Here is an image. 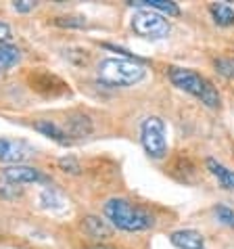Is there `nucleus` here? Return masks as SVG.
<instances>
[{
  "mask_svg": "<svg viewBox=\"0 0 234 249\" xmlns=\"http://www.w3.org/2000/svg\"><path fill=\"white\" fill-rule=\"evenodd\" d=\"M36 2L33 0H17V2H13V9H15L17 13H30V11H33L36 9Z\"/></svg>",
  "mask_w": 234,
  "mask_h": 249,
  "instance_id": "obj_18",
  "label": "nucleus"
},
{
  "mask_svg": "<svg viewBox=\"0 0 234 249\" xmlns=\"http://www.w3.org/2000/svg\"><path fill=\"white\" fill-rule=\"evenodd\" d=\"M205 165H207V170L211 172V176H216L217 178V182L222 189L226 191H234V170L230 168H226L224 163H219L217 159H207L205 161Z\"/></svg>",
  "mask_w": 234,
  "mask_h": 249,
  "instance_id": "obj_9",
  "label": "nucleus"
},
{
  "mask_svg": "<svg viewBox=\"0 0 234 249\" xmlns=\"http://www.w3.org/2000/svg\"><path fill=\"white\" fill-rule=\"evenodd\" d=\"M132 6H138V9H147V11H155L159 15H178L180 9H178L176 2H169V0H134L130 2Z\"/></svg>",
  "mask_w": 234,
  "mask_h": 249,
  "instance_id": "obj_10",
  "label": "nucleus"
},
{
  "mask_svg": "<svg viewBox=\"0 0 234 249\" xmlns=\"http://www.w3.org/2000/svg\"><path fill=\"white\" fill-rule=\"evenodd\" d=\"M33 153V147H30L23 141H13V138H2L0 136V161L2 163H23L25 159H30Z\"/></svg>",
  "mask_w": 234,
  "mask_h": 249,
  "instance_id": "obj_6",
  "label": "nucleus"
},
{
  "mask_svg": "<svg viewBox=\"0 0 234 249\" xmlns=\"http://www.w3.org/2000/svg\"><path fill=\"white\" fill-rule=\"evenodd\" d=\"M92 249H111V247H107V245H94Z\"/></svg>",
  "mask_w": 234,
  "mask_h": 249,
  "instance_id": "obj_20",
  "label": "nucleus"
},
{
  "mask_svg": "<svg viewBox=\"0 0 234 249\" xmlns=\"http://www.w3.org/2000/svg\"><path fill=\"white\" fill-rule=\"evenodd\" d=\"M59 165L63 168V172H71V174H80V163L73 157H61Z\"/></svg>",
  "mask_w": 234,
  "mask_h": 249,
  "instance_id": "obj_17",
  "label": "nucleus"
},
{
  "mask_svg": "<svg viewBox=\"0 0 234 249\" xmlns=\"http://www.w3.org/2000/svg\"><path fill=\"white\" fill-rule=\"evenodd\" d=\"M140 142L144 147V153L155 161L167 155V130H165V122L161 117H144L140 126Z\"/></svg>",
  "mask_w": 234,
  "mask_h": 249,
  "instance_id": "obj_4",
  "label": "nucleus"
},
{
  "mask_svg": "<svg viewBox=\"0 0 234 249\" xmlns=\"http://www.w3.org/2000/svg\"><path fill=\"white\" fill-rule=\"evenodd\" d=\"M11 25L9 23H4V21H0V44H6L11 40Z\"/></svg>",
  "mask_w": 234,
  "mask_h": 249,
  "instance_id": "obj_19",
  "label": "nucleus"
},
{
  "mask_svg": "<svg viewBox=\"0 0 234 249\" xmlns=\"http://www.w3.org/2000/svg\"><path fill=\"white\" fill-rule=\"evenodd\" d=\"M23 193V186H19V184H13L9 182L6 178L0 176V195H2L4 199H15L19 197Z\"/></svg>",
  "mask_w": 234,
  "mask_h": 249,
  "instance_id": "obj_15",
  "label": "nucleus"
},
{
  "mask_svg": "<svg viewBox=\"0 0 234 249\" xmlns=\"http://www.w3.org/2000/svg\"><path fill=\"white\" fill-rule=\"evenodd\" d=\"M99 82L109 88H128L136 86L138 82L144 80L147 69L142 63L134 59H123V57H109L102 59L96 67Z\"/></svg>",
  "mask_w": 234,
  "mask_h": 249,
  "instance_id": "obj_2",
  "label": "nucleus"
},
{
  "mask_svg": "<svg viewBox=\"0 0 234 249\" xmlns=\"http://www.w3.org/2000/svg\"><path fill=\"white\" fill-rule=\"evenodd\" d=\"M84 228L92 239H107L111 237V226L107 224V220H100L96 216H88L84 218Z\"/></svg>",
  "mask_w": 234,
  "mask_h": 249,
  "instance_id": "obj_13",
  "label": "nucleus"
},
{
  "mask_svg": "<svg viewBox=\"0 0 234 249\" xmlns=\"http://www.w3.org/2000/svg\"><path fill=\"white\" fill-rule=\"evenodd\" d=\"M213 213H216V218H217L224 226L234 228V210H230L228 205H216Z\"/></svg>",
  "mask_w": 234,
  "mask_h": 249,
  "instance_id": "obj_16",
  "label": "nucleus"
},
{
  "mask_svg": "<svg viewBox=\"0 0 234 249\" xmlns=\"http://www.w3.org/2000/svg\"><path fill=\"white\" fill-rule=\"evenodd\" d=\"M132 30L142 38L149 40H161L167 38L171 32L169 21L163 15L155 11H147V9H138L132 17Z\"/></svg>",
  "mask_w": 234,
  "mask_h": 249,
  "instance_id": "obj_5",
  "label": "nucleus"
},
{
  "mask_svg": "<svg viewBox=\"0 0 234 249\" xmlns=\"http://www.w3.org/2000/svg\"><path fill=\"white\" fill-rule=\"evenodd\" d=\"M105 218L111 222L115 228L119 231H128V232H140V231H149L155 226V216L150 212H147L144 207L132 203L126 197H113L109 199L102 207Z\"/></svg>",
  "mask_w": 234,
  "mask_h": 249,
  "instance_id": "obj_1",
  "label": "nucleus"
},
{
  "mask_svg": "<svg viewBox=\"0 0 234 249\" xmlns=\"http://www.w3.org/2000/svg\"><path fill=\"white\" fill-rule=\"evenodd\" d=\"M209 11H211V17H213V21H216L217 25H232L234 23V9L230 4H226V2H216V4H211L209 6Z\"/></svg>",
  "mask_w": 234,
  "mask_h": 249,
  "instance_id": "obj_14",
  "label": "nucleus"
},
{
  "mask_svg": "<svg viewBox=\"0 0 234 249\" xmlns=\"http://www.w3.org/2000/svg\"><path fill=\"white\" fill-rule=\"evenodd\" d=\"M19 61H21V51L19 46L6 42V44H0V73L9 71L11 67H15Z\"/></svg>",
  "mask_w": 234,
  "mask_h": 249,
  "instance_id": "obj_12",
  "label": "nucleus"
},
{
  "mask_svg": "<svg viewBox=\"0 0 234 249\" xmlns=\"http://www.w3.org/2000/svg\"><path fill=\"white\" fill-rule=\"evenodd\" d=\"M2 178H6L13 184H30V182H44L46 178L38 168H32V165L25 163H17V165H9V168L2 170Z\"/></svg>",
  "mask_w": 234,
  "mask_h": 249,
  "instance_id": "obj_7",
  "label": "nucleus"
},
{
  "mask_svg": "<svg viewBox=\"0 0 234 249\" xmlns=\"http://www.w3.org/2000/svg\"><path fill=\"white\" fill-rule=\"evenodd\" d=\"M33 128H36L38 132H42L44 136H48V138H52V141L61 142V144H67V142H69V136L65 134V130L61 128L59 124L50 122V120H40V122L33 124Z\"/></svg>",
  "mask_w": 234,
  "mask_h": 249,
  "instance_id": "obj_11",
  "label": "nucleus"
},
{
  "mask_svg": "<svg viewBox=\"0 0 234 249\" xmlns=\"http://www.w3.org/2000/svg\"><path fill=\"white\" fill-rule=\"evenodd\" d=\"M169 241L178 249H205V237L192 228H180L169 234Z\"/></svg>",
  "mask_w": 234,
  "mask_h": 249,
  "instance_id": "obj_8",
  "label": "nucleus"
},
{
  "mask_svg": "<svg viewBox=\"0 0 234 249\" xmlns=\"http://www.w3.org/2000/svg\"><path fill=\"white\" fill-rule=\"evenodd\" d=\"M167 73H169L171 84L176 88L197 96V99L207 107H219V92L216 90V86H213L207 78H203L201 73L192 71V69H186V67H169Z\"/></svg>",
  "mask_w": 234,
  "mask_h": 249,
  "instance_id": "obj_3",
  "label": "nucleus"
}]
</instances>
